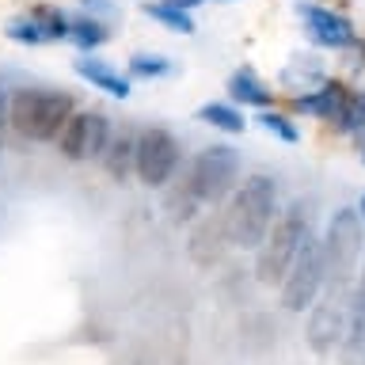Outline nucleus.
I'll list each match as a JSON object with an SVG mask.
<instances>
[{
  "mask_svg": "<svg viewBox=\"0 0 365 365\" xmlns=\"http://www.w3.org/2000/svg\"><path fill=\"white\" fill-rule=\"evenodd\" d=\"M68 38H73L80 50H96V46L107 42V27L96 19H76V23H68Z\"/></svg>",
  "mask_w": 365,
  "mask_h": 365,
  "instance_id": "a211bd4d",
  "label": "nucleus"
},
{
  "mask_svg": "<svg viewBox=\"0 0 365 365\" xmlns=\"http://www.w3.org/2000/svg\"><path fill=\"white\" fill-rule=\"evenodd\" d=\"M259 125H262V130H267V133H274V137H282V141L285 145H297V141H301V130H297V125L289 122V118H285V114H278V110H262L259 114Z\"/></svg>",
  "mask_w": 365,
  "mask_h": 365,
  "instance_id": "aec40b11",
  "label": "nucleus"
},
{
  "mask_svg": "<svg viewBox=\"0 0 365 365\" xmlns=\"http://www.w3.org/2000/svg\"><path fill=\"white\" fill-rule=\"evenodd\" d=\"M319 251H324V289L354 293L365 259V225L354 205H342L331 213L324 236H319Z\"/></svg>",
  "mask_w": 365,
  "mask_h": 365,
  "instance_id": "f03ea898",
  "label": "nucleus"
},
{
  "mask_svg": "<svg viewBox=\"0 0 365 365\" xmlns=\"http://www.w3.org/2000/svg\"><path fill=\"white\" fill-rule=\"evenodd\" d=\"M198 118L205 125H213V130H225V133H244V114H240L232 103H205L198 110Z\"/></svg>",
  "mask_w": 365,
  "mask_h": 365,
  "instance_id": "dca6fc26",
  "label": "nucleus"
},
{
  "mask_svg": "<svg viewBox=\"0 0 365 365\" xmlns=\"http://www.w3.org/2000/svg\"><path fill=\"white\" fill-rule=\"evenodd\" d=\"M103 168L114 182H125L137 168V130L133 125H110V137H107V148H103Z\"/></svg>",
  "mask_w": 365,
  "mask_h": 365,
  "instance_id": "f8f14e48",
  "label": "nucleus"
},
{
  "mask_svg": "<svg viewBox=\"0 0 365 365\" xmlns=\"http://www.w3.org/2000/svg\"><path fill=\"white\" fill-rule=\"evenodd\" d=\"M339 130L350 133V137H358V141L365 145V91H354V96H350L346 114H342Z\"/></svg>",
  "mask_w": 365,
  "mask_h": 365,
  "instance_id": "6ab92c4d",
  "label": "nucleus"
},
{
  "mask_svg": "<svg viewBox=\"0 0 365 365\" xmlns=\"http://www.w3.org/2000/svg\"><path fill=\"white\" fill-rule=\"evenodd\" d=\"M179 171V141L164 125H141L137 130V168L133 175L145 182L148 190L168 187L171 175Z\"/></svg>",
  "mask_w": 365,
  "mask_h": 365,
  "instance_id": "0eeeda50",
  "label": "nucleus"
},
{
  "mask_svg": "<svg viewBox=\"0 0 365 365\" xmlns=\"http://www.w3.org/2000/svg\"><path fill=\"white\" fill-rule=\"evenodd\" d=\"M130 73L133 76H145V80L168 76L171 73V61H168V57H160V53H137L133 61H130Z\"/></svg>",
  "mask_w": 365,
  "mask_h": 365,
  "instance_id": "4be33fe9",
  "label": "nucleus"
},
{
  "mask_svg": "<svg viewBox=\"0 0 365 365\" xmlns=\"http://www.w3.org/2000/svg\"><path fill=\"white\" fill-rule=\"evenodd\" d=\"M0 125H4V103H0Z\"/></svg>",
  "mask_w": 365,
  "mask_h": 365,
  "instance_id": "393cba45",
  "label": "nucleus"
},
{
  "mask_svg": "<svg viewBox=\"0 0 365 365\" xmlns=\"http://www.w3.org/2000/svg\"><path fill=\"white\" fill-rule=\"evenodd\" d=\"M278 221V182L270 175H247L244 182H236L232 198L225 210V240L240 251H259V244L267 240L270 225Z\"/></svg>",
  "mask_w": 365,
  "mask_h": 365,
  "instance_id": "f257e3e1",
  "label": "nucleus"
},
{
  "mask_svg": "<svg viewBox=\"0 0 365 365\" xmlns=\"http://www.w3.org/2000/svg\"><path fill=\"white\" fill-rule=\"evenodd\" d=\"M76 103L68 91L61 88H23L11 96V107H8V122L23 141H57L65 130V122L73 118Z\"/></svg>",
  "mask_w": 365,
  "mask_h": 365,
  "instance_id": "7ed1b4c3",
  "label": "nucleus"
},
{
  "mask_svg": "<svg viewBox=\"0 0 365 365\" xmlns=\"http://www.w3.org/2000/svg\"><path fill=\"white\" fill-rule=\"evenodd\" d=\"M339 365H365V267L350 297V324H346V339L339 346Z\"/></svg>",
  "mask_w": 365,
  "mask_h": 365,
  "instance_id": "ddd939ff",
  "label": "nucleus"
},
{
  "mask_svg": "<svg viewBox=\"0 0 365 365\" xmlns=\"http://www.w3.org/2000/svg\"><path fill=\"white\" fill-rule=\"evenodd\" d=\"M145 16H153L156 23H164V27L179 31V34H190V31H194V19H190V11H187V8H175V4H168V0H156V4H145Z\"/></svg>",
  "mask_w": 365,
  "mask_h": 365,
  "instance_id": "f3484780",
  "label": "nucleus"
},
{
  "mask_svg": "<svg viewBox=\"0 0 365 365\" xmlns=\"http://www.w3.org/2000/svg\"><path fill=\"white\" fill-rule=\"evenodd\" d=\"M282 308L285 312H308L319 293H324V251H319V236L308 232V240L297 251L293 267L282 278Z\"/></svg>",
  "mask_w": 365,
  "mask_h": 365,
  "instance_id": "423d86ee",
  "label": "nucleus"
},
{
  "mask_svg": "<svg viewBox=\"0 0 365 365\" xmlns=\"http://www.w3.org/2000/svg\"><path fill=\"white\" fill-rule=\"evenodd\" d=\"M76 73L88 80L91 88H99V91H107V96L114 99H125L130 96V80H125L118 68H110L107 61H96V57H84V61H76Z\"/></svg>",
  "mask_w": 365,
  "mask_h": 365,
  "instance_id": "4468645a",
  "label": "nucleus"
},
{
  "mask_svg": "<svg viewBox=\"0 0 365 365\" xmlns=\"http://www.w3.org/2000/svg\"><path fill=\"white\" fill-rule=\"evenodd\" d=\"M304 19V31L308 38H312L316 46H324V50H346V46L358 38L350 27L346 16H339L335 8H319V4H301L297 8Z\"/></svg>",
  "mask_w": 365,
  "mask_h": 365,
  "instance_id": "9d476101",
  "label": "nucleus"
},
{
  "mask_svg": "<svg viewBox=\"0 0 365 365\" xmlns=\"http://www.w3.org/2000/svg\"><path fill=\"white\" fill-rule=\"evenodd\" d=\"M358 213H361V225H365V194L358 198Z\"/></svg>",
  "mask_w": 365,
  "mask_h": 365,
  "instance_id": "b1692460",
  "label": "nucleus"
},
{
  "mask_svg": "<svg viewBox=\"0 0 365 365\" xmlns=\"http://www.w3.org/2000/svg\"><path fill=\"white\" fill-rule=\"evenodd\" d=\"M110 137V118L99 110H73V118L65 122L61 137H57V148H61L65 160H99L103 148H107Z\"/></svg>",
  "mask_w": 365,
  "mask_h": 365,
  "instance_id": "1a4fd4ad",
  "label": "nucleus"
},
{
  "mask_svg": "<svg viewBox=\"0 0 365 365\" xmlns=\"http://www.w3.org/2000/svg\"><path fill=\"white\" fill-rule=\"evenodd\" d=\"M228 96H232L236 103H244V107L267 110V107H270V99H274V91L262 84V80L251 73V68H236V73L228 76Z\"/></svg>",
  "mask_w": 365,
  "mask_h": 365,
  "instance_id": "2eb2a0df",
  "label": "nucleus"
},
{
  "mask_svg": "<svg viewBox=\"0 0 365 365\" xmlns=\"http://www.w3.org/2000/svg\"><path fill=\"white\" fill-rule=\"evenodd\" d=\"M361 160H365V145H361Z\"/></svg>",
  "mask_w": 365,
  "mask_h": 365,
  "instance_id": "a878e982",
  "label": "nucleus"
},
{
  "mask_svg": "<svg viewBox=\"0 0 365 365\" xmlns=\"http://www.w3.org/2000/svg\"><path fill=\"white\" fill-rule=\"evenodd\" d=\"M350 297L354 293H319V301L308 308V346L319 358H331L342 339H346V324H350Z\"/></svg>",
  "mask_w": 365,
  "mask_h": 365,
  "instance_id": "6e6552de",
  "label": "nucleus"
},
{
  "mask_svg": "<svg viewBox=\"0 0 365 365\" xmlns=\"http://www.w3.org/2000/svg\"><path fill=\"white\" fill-rule=\"evenodd\" d=\"M8 38H16V42H27V46H38L50 38V31H46V23L34 16V19H11L8 23Z\"/></svg>",
  "mask_w": 365,
  "mask_h": 365,
  "instance_id": "412c9836",
  "label": "nucleus"
},
{
  "mask_svg": "<svg viewBox=\"0 0 365 365\" xmlns=\"http://www.w3.org/2000/svg\"><path fill=\"white\" fill-rule=\"evenodd\" d=\"M350 96H354V91L346 84H339V80H324V84L308 88L304 96H297L293 107L301 114H308V118H319V122H327V125H335V130H339Z\"/></svg>",
  "mask_w": 365,
  "mask_h": 365,
  "instance_id": "9b49d317",
  "label": "nucleus"
},
{
  "mask_svg": "<svg viewBox=\"0 0 365 365\" xmlns=\"http://www.w3.org/2000/svg\"><path fill=\"white\" fill-rule=\"evenodd\" d=\"M308 232H312V217H308L304 202H293L289 210H282L278 221L270 225L267 240L255 251V278L262 285H282L285 270L293 267V259L308 240Z\"/></svg>",
  "mask_w": 365,
  "mask_h": 365,
  "instance_id": "39448f33",
  "label": "nucleus"
},
{
  "mask_svg": "<svg viewBox=\"0 0 365 365\" xmlns=\"http://www.w3.org/2000/svg\"><path fill=\"white\" fill-rule=\"evenodd\" d=\"M168 4H175V8H187V11H190L194 4H205V0H168Z\"/></svg>",
  "mask_w": 365,
  "mask_h": 365,
  "instance_id": "5701e85b",
  "label": "nucleus"
},
{
  "mask_svg": "<svg viewBox=\"0 0 365 365\" xmlns=\"http://www.w3.org/2000/svg\"><path fill=\"white\" fill-rule=\"evenodd\" d=\"M240 182V153L228 145H210L202 148L198 156L190 160L187 179H182L179 202H182V217H194L190 210H202V205H217L221 198L236 190Z\"/></svg>",
  "mask_w": 365,
  "mask_h": 365,
  "instance_id": "20e7f679",
  "label": "nucleus"
}]
</instances>
